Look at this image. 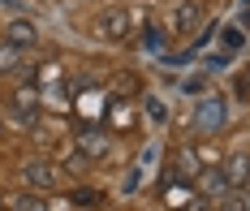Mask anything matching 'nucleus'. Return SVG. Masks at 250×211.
<instances>
[{
  "mask_svg": "<svg viewBox=\"0 0 250 211\" xmlns=\"http://www.w3.org/2000/svg\"><path fill=\"white\" fill-rule=\"evenodd\" d=\"M225 104L220 99H203L199 104V112H194V130H203V134H220L225 130Z\"/></svg>",
  "mask_w": 250,
  "mask_h": 211,
  "instance_id": "obj_1",
  "label": "nucleus"
},
{
  "mask_svg": "<svg viewBox=\"0 0 250 211\" xmlns=\"http://www.w3.org/2000/svg\"><path fill=\"white\" fill-rule=\"evenodd\" d=\"M194 26H199V4H194V0L177 4V9H173V18H168V30H177V35H190Z\"/></svg>",
  "mask_w": 250,
  "mask_h": 211,
  "instance_id": "obj_2",
  "label": "nucleus"
},
{
  "mask_svg": "<svg viewBox=\"0 0 250 211\" xmlns=\"http://www.w3.org/2000/svg\"><path fill=\"white\" fill-rule=\"evenodd\" d=\"M100 35H104V39H125V35H129V13L108 9V13L100 18Z\"/></svg>",
  "mask_w": 250,
  "mask_h": 211,
  "instance_id": "obj_3",
  "label": "nucleus"
},
{
  "mask_svg": "<svg viewBox=\"0 0 250 211\" xmlns=\"http://www.w3.org/2000/svg\"><path fill=\"white\" fill-rule=\"evenodd\" d=\"M22 177H26L30 185H43V190L61 181V177H56V168H52V164H43V159H35V164H26V168H22Z\"/></svg>",
  "mask_w": 250,
  "mask_h": 211,
  "instance_id": "obj_4",
  "label": "nucleus"
},
{
  "mask_svg": "<svg viewBox=\"0 0 250 211\" xmlns=\"http://www.w3.org/2000/svg\"><path fill=\"white\" fill-rule=\"evenodd\" d=\"M35 39H39V35H35L30 22H9V43H13V48H35Z\"/></svg>",
  "mask_w": 250,
  "mask_h": 211,
  "instance_id": "obj_5",
  "label": "nucleus"
},
{
  "mask_svg": "<svg viewBox=\"0 0 250 211\" xmlns=\"http://www.w3.org/2000/svg\"><path fill=\"white\" fill-rule=\"evenodd\" d=\"M78 151H82V155H104V151H108V142H104V134L82 130V134H78Z\"/></svg>",
  "mask_w": 250,
  "mask_h": 211,
  "instance_id": "obj_6",
  "label": "nucleus"
},
{
  "mask_svg": "<svg viewBox=\"0 0 250 211\" xmlns=\"http://www.w3.org/2000/svg\"><path fill=\"white\" fill-rule=\"evenodd\" d=\"M246 173H250V155H233V159H229V185L246 181Z\"/></svg>",
  "mask_w": 250,
  "mask_h": 211,
  "instance_id": "obj_7",
  "label": "nucleus"
},
{
  "mask_svg": "<svg viewBox=\"0 0 250 211\" xmlns=\"http://www.w3.org/2000/svg\"><path fill=\"white\" fill-rule=\"evenodd\" d=\"M30 108H35V91L26 86V91H18V112H22V116H30Z\"/></svg>",
  "mask_w": 250,
  "mask_h": 211,
  "instance_id": "obj_8",
  "label": "nucleus"
},
{
  "mask_svg": "<svg viewBox=\"0 0 250 211\" xmlns=\"http://www.w3.org/2000/svg\"><path fill=\"white\" fill-rule=\"evenodd\" d=\"M13 65H18V48L4 43V48H0V69H13Z\"/></svg>",
  "mask_w": 250,
  "mask_h": 211,
  "instance_id": "obj_9",
  "label": "nucleus"
},
{
  "mask_svg": "<svg viewBox=\"0 0 250 211\" xmlns=\"http://www.w3.org/2000/svg\"><path fill=\"white\" fill-rule=\"evenodd\" d=\"M203 185H211V190H225V185H229V177H220L216 168H207V173H203Z\"/></svg>",
  "mask_w": 250,
  "mask_h": 211,
  "instance_id": "obj_10",
  "label": "nucleus"
},
{
  "mask_svg": "<svg viewBox=\"0 0 250 211\" xmlns=\"http://www.w3.org/2000/svg\"><path fill=\"white\" fill-rule=\"evenodd\" d=\"M147 112L155 116V121H164V104H160V99H147Z\"/></svg>",
  "mask_w": 250,
  "mask_h": 211,
  "instance_id": "obj_11",
  "label": "nucleus"
},
{
  "mask_svg": "<svg viewBox=\"0 0 250 211\" xmlns=\"http://www.w3.org/2000/svg\"><path fill=\"white\" fill-rule=\"evenodd\" d=\"M78 203H86V207H91V203H100V194H95V190H78Z\"/></svg>",
  "mask_w": 250,
  "mask_h": 211,
  "instance_id": "obj_12",
  "label": "nucleus"
},
{
  "mask_svg": "<svg viewBox=\"0 0 250 211\" xmlns=\"http://www.w3.org/2000/svg\"><path fill=\"white\" fill-rule=\"evenodd\" d=\"M246 194H250V190H246ZM246 203H250V198H246Z\"/></svg>",
  "mask_w": 250,
  "mask_h": 211,
  "instance_id": "obj_13",
  "label": "nucleus"
}]
</instances>
